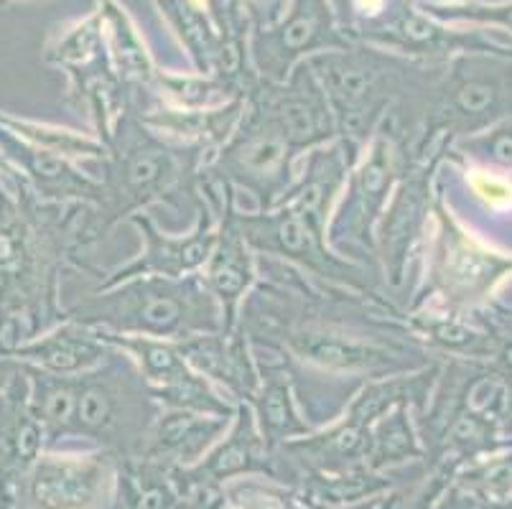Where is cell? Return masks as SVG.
<instances>
[{
	"label": "cell",
	"instance_id": "obj_1",
	"mask_svg": "<svg viewBox=\"0 0 512 509\" xmlns=\"http://www.w3.org/2000/svg\"><path fill=\"white\" fill-rule=\"evenodd\" d=\"M237 329L250 347L281 359L314 428L339 418L365 382L444 362L388 298L334 286L265 255H258V283L242 301Z\"/></svg>",
	"mask_w": 512,
	"mask_h": 509
},
{
	"label": "cell",
	"instance_id": "obj_21",
	"mask_svg": "<svg viewBox=\"0 0 512 509\" xmlns=\"http://www.w3.org/2000/svg\"><path fill=\"white\" fill-rule=\"evenodd\" d=\"M46 451V433L31 408L26 367L0 390V509H13L31 466Z\"/></svg>",
	"mask_w": 512,
	"mask_h": 509
},
{
	"label": "cell",
	"instance_id": "obj_19",
	"mask_svg": "<svg viewBox=\"0 0 512 509\" xmlns=\"http://www.w3.org/2000/svg\"><path fill=\"white\" fill-rule=\"evenodd\" d=\"M283 476V451L271 448L260 433L255 415L248 405L235 408L225 436L209 448L199 464L184 469V482L189 492H209L212 487L232 484L245 476Z\"/></svg>",
	"mask_w": 512,
	"mask_h": 509
},
{
	"label": "cell",
	"instance_id": "obj_20",
	"mask_svg": "<svg viewBox=\"0 0 512 509\" xmlns=\"http://www.w3.org/2000/svg\"><path fill=\"white\" fill-rule=\"evenodd\" d=\"M0 161L16 171L41 202L92 204V207L100 202L102 189L97 176L87 174L72 158L36 146L3 123H0Z\"/></svg>",
	"mask_w": 512,
	"mask_h": 509
},
{
	"label": "cell",
	"instance_id": "obj_10",
	"mask_svg": "<svg viewBox=\"0 0 512 509\" xmlns=\"http://www.w3.org/2000/svg\"><path fill=\"white\" fill-rule=\"evenodd\" d=\"M299 161L283 135L255 118L245 107L237 128L204 163V176L225 186L232 204L248 196L237 212H268L283 202V196L296 181Z\"/></svg>",
	"mask_w": 512,
	"mask_h": 509
},
{
	"label": "cell",
	"instance_id": "obj_18",
	"mask_svg": "<svg viewBox=\"0 0 512 509\" xmlns=\"http://www.w3.org/2000/svg\"><path fill=\"white\" fill-rule=\"evenodd\" d=\"M355 41L380 46L423 64H449L459 54H482L495 49L487 36L451 28L449 23L423 13L416 3L400 6L393 16L357 34Z\"/></svg>",
	"mask_w": 512,
	"mask_h": 509
},
{
	"label": "cell",
	"instance_id": "obj_31",
	"mask_svg": "<svg viewBox=\"0 0 512 509\" xmlns=\"http://www.w3.org/2000/svg\"><path fill=\"white\" fill-rule=\"evenodd\" d=\"M26 377H29L31 408L46 433V448H64L72 441L79 375H51L36 367H26Z\"/></svg>",
	"mask_w": 512,
	"mask_h": 509
},
{
	"label": "cell",
	"instance_id": "obj_13",
	"mask_svg": "<svg viewBox=\"0 0 512 509\" xmlns=\"http://www.w3.org/2000/svg\"><path fill=\"white\" fill-rule=\"evenodd\" d=\"M118 456L102 448H46L21 482L13 509H113Z\"/></svg>",
	"mask_w": 512,
	"mask_h": 509
},
{
	"label": "cell",
	"instance_id": "obj_23",
	"mask_svg": "<svg viewBox=\"0 0 512 509\" xmlns=\"http://www.w3.org/2000/svg\"><path fill=\"white\" fill-rule=\"evenodd\" d=\"M352 163L355 158L349 156L339 140L314 148L299 161L296 181L278 207H288L293 214H299L311 230L327 237L329 219L347 184Z\"/></svg>",
	"mask_w": 512,
	"mask_h": 509
},
{
	"label": "cell",
	"instance_id": "obj_5",
	"mask_svg": "<svg viewBox=\"0 0 512 509\" xmlns=\"http://www.w3.org/2000/svg\"><path fill=\"white\" fill-rule=\"evenodd\" d=\"M67 319L118 336H146L186 342L199 334L225 331L220 303L214 301L199 273L184 278L141 275L110 288H95L72 306Z\"/></svg>",
	"mask_w": 512,
	"mask_h": 509
},
{
	"label": "cell",
	"instance_id": "obj_32",
	"mask_svg": "<svg viewBox=\"0 0 512 509\" xmlns=\"http://www.w3.org/2000/svg\"><path fill=\"white\" fill-rule=\"evenodd\" d=\"M367 469L383 471L390 466L406 464V461L421 459L423 441L418 433V423L413 410L395 408L377 418L367 431Z\"/></svg>",
	"mask_w": 512,
	"mask_h": 509
},
{
	"label": "cell",
	"instance_id": "obj_28",
	"mask_svg": "<svg viewBox=\"0 0 512 509\" xmlns=\"http://www.w3.org/2000/svg\"><path fill=\"white\" fill-rule=\"evenodd\" d=\"M107 352H110V344L105 342L100 331L87 329L72 319H64L54 329L21 344L11 357L26 367H36V370L51 372V375L72 377L95 370Z\"/></svg>",
	"mask_w": 512,
	"mask_h": 509
},
{
	"label": "cell",
	"instance_id": "obj_27",
	"mask_svg": "<svg viewBox=\"0 0 512 509\" xmlns=\"http://www.w3.org/2000/svg\"><path fill=\"white\" fill-rule=\"evenodd\" d=\"M253 354L255 362H258L260 385L253 400L245 405L253 410L255 423H258L265 443L271 448H281L283 443L296 441V438L314 431V426L301 413L291 377H288V370L283 367L281 359L271 352H263V349H253Z\"/></svg>",
	"mask_w": 512,
	"mask_h": 509
},
{
	"label": "cell",
	"instance_id": "obj_17",
	"mask_svg": "<svg viewBox=\"0 0 512 509\" xmlns=\"http://www.w3.org/2000/svg\"><path fill=\"white\" fill-rule=\"evenodd\" d=\"M102 336H105V342L115 344L136 359L138 370L143 372L161 408L197 410V413L207 415H235L237 405L186 362L184 352L176 342L146 339V336Z\"/></svg>",
	"mask_w": 512,
	"mask_h": 509
},
{
	"label": "cell",
	"instance_id": "obj_41",
	"mask_svg": "<svg viewBox=\"0 0 512 509\" xmlns=\"http://www.w3.org/2000/svg\"><path fill=\"white\" fill-rule=\"evenodd\" d=\"M497 306H500V303H497ZM500 308H505V311H512V306H500Z\"/></svg>",
	"mask_w": 512,
	"mask_h": 509
},
{
	"label": "cell",
	"instance_id": "obj_38",
	"mask_svg": "<svg viewBox=\"0 0 512 509\" xmlns=\"http://www.w3.org/2000/svg\"><path fill=\"white\" fill-rule=\"evenodd\" d=\"M21 370H23V364L18 362V359L3 357V354H0V390H3V387H6Z\"/></svg>",
	"mask_w": 512,
	"mask_h": 509
},
{
	"label": "cell",
	"instance_id": "obj_8",
	"mask_svg": "<svg viewBox=\"0 0 512 509\" xmlns=\"http://www.w3.org/2000/svg\"><path fill=\"white\" fill-rule=\"evenodd\" d=\"M416 163L413 140L393 115L377 125L349 168L347 184L329 219V247L344 258L377 270L375 227L398 181ZM380 273V270H377Z\"/></svg>",
	"mask_w": 512,
	"mask_h": 509
},
{
	"label": "cell",
	"instance_id": "obj_35",
	"mask_svg": "<svg viewBox=\"0 0 512 509\" xmlns=\"http://www.w3.org/2000/svg\"><path fill=\"white\" fill-rule=\"evenodd\" d=\"M230 509H306L296 494L276 487V484L255 482V479H237L227 487Z\"/></svg>",
	"mask_w": 512,
	"mask_h": 509
},
{
	"label": "cell",
	"instance_id": "obj_25",
	"mask_svg": "<svg viewBox=\"0 0 512 509\" xmlns=\"http://www.w3.org/2000/svg\"><path fill=\"white\" fill-rule=\"evenodd\" d=\"M230 423L232 415H207L197 413V410L161 408L138 456L164 461V464L179 466V469H189V466L199 464L209 448L225 436Z\"/></svg>",
	"mask_w": 512,
	"mask_h": 509
},
{
	"label": "cell",
	"instance_id": "obj_30",
	"mask_svg": "<svg viewBox=\"0 0 512 509\" xmlns=\"http://www.w3.org/2000/svg\"><path fill=\"white\" fill-rule=\"evenodd\" d=\"M441 364L444 362H436L418 372H406V375L380 377V380L365 382L355 392V398L347 403L344 415L349 420H355L357 426L362 428H370L377 418H383L385 413H390L395 408H408L413 410V415H418L426 408L428 398L434 392Z\"/></svg>",
	"mask_w": 512,
	"mask_h": 509
},
{
	"label": "cell",
	"instance_id": "obj_22",
	"mask_svg": "<svg viewBox=\"0 0 512 509\" xmlns=\"http://www.w3.org/2000/svg\"><path fill=\"white\" fill-rule=\"evenodd\" d=\"M204 286L220 303L225 331L237 329V314L250 291L258 283V255L248 240L237 230L235 219L230 214V191L225 196V204L220 209V227H217V240L207 263L199 270Z\"/></svg>",
	"mask_w": 512,
	"mask_h": 509
},
{
	"label": "cell",
	"instance_id": "obj_36",
	"mask_svg": "<svg viewBox=\"0 0 512 509\" xmlns=\"http://www.w3.org/2000/svg\"><path fill=\"white\" fill-rule=\"evenodd\" d=\"M288 3L291 0H237V6L242 8V13L248 18L250 31L276 23L288 8Z\"/></svg>",
	"mask_w": 512,
	"mask_h": 509
},
{
	"label": "cell",
	"instance_id": "obj_2",
	"mask_svg": "<svg viewBox=\"0 0 512 509\" xmlns=\"http://www.w3.org/2000/svg\"><path fill=\"white\" fill-rule=\"evenodd\" d=\"M92 240V204H49L11 171L0 176V354L67 319L62 275Z\"/></svg>",
	"mask_w": 512,
	"mask_h": 509
},
{
	"label": "cell",
	"instance_id": "obj_15",
	"mask_svg": "<svg viewBox=\"0 0 512 509\" xmlns=\"http://www.w3.org/2000/svg\"><path fill=\"white\" fill-rule=\"evenodd\" d=\"M255 118L283 135L296 156L337 140L334 112L309 64H299L283 82H255L245 95Z\"/></svg>",
	"mask_w": 512,
	"mask_h": 509
},
{
	"label": "cell",
	"instance_id": "obj_9",
	"mask_svg": "<svg viewBox=\"0 0 512 509\" xmlns=\"http://www.w3.org/2000/svg\"><path fill=\"white\" fill-rule=\"evenodd\" d=\"M512 112V67L482 54L454 56L428 92L413 158L431 161L454 140L482 133Z\"/></svg>",
	"mask_w": 512,
	"mask_h": 509
},
{
	"label": "cell",
	"instance_id": "obj_7",
	"mask_svg": "<svg viewBox=\"0 0 512 509\" xmlns=\"http://www.w3.org/2000/svg\"><path fill=\"white\" fill-rule=\"evenodd\" d=\"M158 413L161 405L136 359L110 344L95 370L79 375L69 443L102 448L118 459L138 456Z\"/></svg>",
	"mask_w": 512,
	"mask_h": 509
},
{
	"label": "cell",
	"instance_id": "obj_26",
	"mask_svg": "<svg viewBox=\"0 0 512 509\" xmlns=\"http://www.w3.org/2000/svg\"><path fill=\"white\" fill-rule=\"evenodd\" d=\"M245 110V97L220 107H171L164 102H143L136 107L138 118L179 146L199 148L212 156L237 128Z\"/></svg>",
	"mask_w": 512,
	"mask_h": 509
},
{
	"label": "cell",
	"instance_id": "obj_24",
	"mask_svg": "<svg viewBox=\"0 0 512 509\" xmlns=\"http://www.w3.org/2000/svg\"><path fill=\"white\" fill-rule=\"evenodd\" d=\"M186 362L212 382L235 405L250 403L258 392L260 372L248 336L240 329L199 334L179 342Z\"/></svg>",
	"mask_w": 512,
	"mask_h": 509
},
{
	"label": "cell",
	"instance_id": "obj_16",
	"mask_svg": "<svg viewBox=\"0 0 512 509\" xmlns=\"http://www.w3.org/2000/svg\"><path fill=\"white\" fill-rule=\"evenodd\" d=\"M138 232H141L143 250L128 263L118 265L113 270H100L90 263H82L79 270L95 275V288L118 286L123 280L141 278V275H164V278H184V275L199 273L207 263L217 240V227H220V214L209 204H204L194 217L189 232H166L158 227L156 219L148 212L133 214L128 219Z\"/></svg>",
	"mask_w": 512,
	"mask_h": 509
},
{
	"label": "cell",
	"instance_id": "obj_12",
	"mask_svg": "<svg viewBox=\"0 0 512 509\" xmlns=\"http://www.w3.org/2000/svg\"><path fill=\"white\" fill-rule=\"evenodd\" d=\"M230 214L235 219L237 230L255 250V255L281 260V263L291 265L301 273L327 280L334 286L388 298L383 278L377 270L334 252L327 237L311 230L309 224L288 207H276L268 209V212H237L230 194Z\"/></svg>",
	"mask_w": 512,
	"mask_h": 509
},
{
	"label": "cell",
	"instance_id": "obj_39",
	"mask_svg": "<svg viewBox=\"0 0 512 509\" xmlns=\"http://www.w3.org/2000/svg\"><path fill=\"white\" fill-rule=\"evenodd\" d=\"M18 3H31V0H0V8H11L18 6Z\"/></svg>",
	"mask_w": 512,
	"mask_h": 509
},
{
	"label": "cell",
	"instance_id": "obj_37",
	"mask_svg": "<svg viewBox=\"0 0 512 509\" xmlns=\"http://www.w3.org/2000/svg\"><path fill=\"white\" fill-rule=\"evenodd\" d=\"M441 487H444V476H436L434 482L428 484V487L423 489V492L418 494L416 499H413L411 507H408V509H431V504H434V499L439 497Z\"/></svg>",
	"mask_w": 512,
	"mask_h": 509
},
{
	"label": "cell",
	"instance_id": "obj_14",
	"mask_svg": "<svg viewBox=\"0 0 512 509\" xmlns=\"http://www.w3.org/2000/svg\"><path fill=\"white\" fill-rule=\"evenodd\" d=\"M355 44L339 26L332 0H291L283 16L248 36L250 67L260 82H283L299 64Z\"/></svg>",
	"mask_w": 512,
	"mask_h": 509
},
{
	"label": "cell",
	"instance_id": "obj_33",
	"mask_svg": "<svg viewBox=\"0 0 512 509\" xmlns=\"http://www.w3.org/2000/svg\"><path fill=\"white\" fill-rule=\"evenodd\" d=\"M0 123L8 125L13 133L23 135L26 140L36 143V146H44L49 151L59 153L64 158H72V161H97L107 156V148L97 135L82 133V130L62 128V125L51 123H39V120L31 118H18V115H8V112L0 110Z\"/></svg>",
	"mask_w": 512,
	"mask_h": 509
},
{
	"label": "cell",
	"instance_id": "obj_6",
	"mask_svg": "<svg viewBox=\"0 0 512 509\" xmlns=\"http://www.w3.org/2000/svg\"><path fill=\"white\" fill-rule=\"evenodd\" d=\"M510 275L512 255L495 250L469 230L439 189L416 288L406 311L436 306L456 314H477L492 306L497 288Z\"/></svg>",
	"mask_w": 512,
	"mask_h": 509
},
{
	"label": "cell",
	"instance_id": "obj_29",
	"mask_svg": "<svg viewBox=\"0 0 512 509\" xmlns=\"http://www.w3.org/2000/svg\"><path fill=\"white\" fill-rule=\"evenodd\" d=\"M194 494L184 482V469L146 456L118 459L115 509H181Z\"/></svg>",
	"mask_w": 512,
	"mask_h": 509
},
{
	"label": "cell",
	"instance_id": "obj_11",
	"mask_svg": "<svg viewBox=\"0 0 512 509\" xmlns=\"http://www.w3.org/2000/svg\"><path fill=\"white\" fill-rule=\"evenodd\" d=\"M441 153L431 161H416L398 181L388 207L375 227V260L385 293L406 314L418 280L423 247H426L434 204L439 196Z\"/></svg>",
	"mask_w": 512,
	"mask_h": 509
},
{
	"label": "cell",
	"instance_id": "obj_3",
	"mask_svg": "<svg viewBox=\"0 0 512 509\" xmlns=\"http://www.w3.org/2000/svg\"><path fill=\"white\" fill-rule=\"evenodd\" d=\"M306 64L332 107L337 140L352 158L360 156L388 115L398 120L416 146L426 97L446 67L413 62L365 41L316 54Z\"/></svg>",
	"mask_w": 512,
	"mask_h": 509
},
{
	"label": "cell",
	"instance_id": "obj_4",
	"mask_svg": "<svg viewBox=\"0 0 512 509\" xmlns=\"http://www.w3.org/2000/svg\"><path fill=\"white\" fill-rule=\"evenodd\" d=\"M107 156L100 161L102 196L92 207V240L102 242L120 222L146 212L153 204L189 212L197 217L204 207L202 168L209 153L179 146L153 133L136 105L123 112L113 135L105 143Z\"/></svg>",
	"mask_w": 512,
	"mask_h": 509
},
{
	"label": "cell",
	"instance_id": "obj_40",
	"mask_svg": "<svg viewBox=\"0 0 512 509\" xmlns=\"http://www.w3.org/2000/svg\"><path fill=\"white\" fill-rule=\"evenodd\" d=\"M8 174H11V168H8L6 163L0 161V176H8Z\"/></svg>",
	"mask_w": 512,
	"mask_h": 509
},
{
	"label": "cell",
	"instance_id": "obj_34",
	"mask_svg": "<svg viewBox=\"0 0 512 509\" xmlns=\"http://www.w3.org/2000/svg\"><path fill=\"white\" fill-rule=\"evenodd\" d=\"M444 151H449L451 156L462 158L467 163L492 166L512 174V112L497 120L495 125H490L487 130H482V133L454 140Z\"/></svg>",
	"mask_w": 512,
	"mask_h": 509
}]
</instances>
